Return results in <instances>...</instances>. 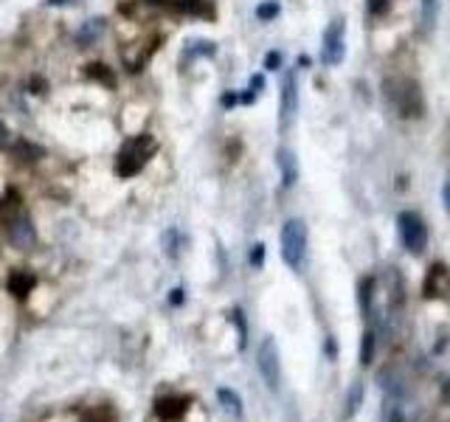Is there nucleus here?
I'll return each instance as SVG.
<instances>
[{"mask_svg": "<svg viewBox=\"0 0 450 422\" xmlns=\"http://www.w3.org/2000/svg\"><path fill=\"white\" fill-rule=\"evenodd\" d=\"M360 403H363V383H355V386L349 389V394H346V411H343V416H346V419L355 416L357 408H360Z\"/></svg>", "mask_w": 450, "mask_h": 422, "instance_id": "nucleus-16", "label": "nucleus"}, {"mask_svg": "<svg viewBox=\"0 0 450 422\" xmlns=\"http://www.w3.org/2000/svg\"><path fill=\"white\" fill-rule=\"evenodd\" d=\"M374 343H378V338H374V332L368 329L360 341V364L363 366H371V361H374Z\"/></svg>", "mask_w": 450, "mask_h": 422, "instance_id": "nucleus-18", "label": "nucleus"}, {"mask_svg": "<svg viewBox=\"0 0 450 422\" xmlns=\"http://www.w3.org/2000/svg\"><path fill=\"white\" fill-rule=\"evenodd\" d=\"M189 411V400L186 397H161L158 403H155V416L161 419V422H178V419H183V414Z\"/></svg>", "mask_w": 450, "mask_h": 422, "instance_id": "nucleus-9", "label": "nucleus"}, {"mask_svg": "<svg viewBox=\"0 0 450 422\" xmlns=\"http://www.w3.org/2000/svg\"><path fill=\"white\" fill-rule=\"evenodd\" d=\"M262 262H265V245L256 242L254 251H251V265H254V267H262Z\"/></svg>", "mask_w": 450, "mask_h": 422, "instance_id": "nucleus-25", "label": "nucleus"}, {"mask_svg": "<svg viewBox=\"0 0 450 422\" xmlns=\"http://www.w3.org/2000/svg\"><path fill=\"white\" fill-rule=\"evenodd\" d=\"M279 245H281V259L287 267L293 270H302L304 267V259H307V226L304 220H287L281 226V234H279Z\"/></svg>", "mask_w": 450, "mask_h": 422, "instance_id": "nucleus-1", "label": "nucleus"}, {"mask_svg": "<svg viewBox=\"0 0 450 422\" xmlns=\"http://www.w3.org/2000/svg\"><path fill=\"white\" fill-rule=\"evenodd\" d=\"M371 290H374V279L366 276L360 285H357V302H360V307H363L366 315H368V310H371Z\"/></svg>", "mask_w": 450, "mask_h": 422, "instance_id": "nucleus-17", "label": "nucleus"}, {"mask_svg": "<svg viewBox=\"0 0 450 422\" xmlns=\"http://www.w3.org/2000/svg\"><path fill=\"white\" fill-rule=\"evenodd\" d=\"M169 304H175V307L183 304V290H180V288H175V290L169 293Z\"/></svg>", "mask_w": 450, "mask_h": 422, "instance_id": "nucleus-31", "label": "nucleus"}, {"mask_svg": "<svg viewBox=\"0 0 450 422\" xmlns=\"http://www.w3.org/2000/svg\"><path fill=\"white\" fill-rule=\"evenodd\" d=\"M335 352H338V349H335V341H332V335H329V338H327V355L335 358Z\"/></svg>", "mask_w": 450, "mask_h": 422, "instance_id": "nucleus-33", "label": "nucleus"}, {"mask_svg": "<svg viewBox=\"0 0 450 422\" xmlns=\"http://www.w3.org/2000/svg\"><path fill=\"white\" fill-rule=\"evenodd\" d=\"M442 203H444V211L450 214V180L442 186Z\"/></svg>", "mask_w": 450, "mask_h": 422, "instance_id": "nucleus-29", "label": "nucleus"}, {"mask_svg": "<svg viewBox=\"0 0 450 422\" xmlns=\"http://www.w3.org/2000/svg\"><path fill=\"white\" fill-rule=\"evenodd\" d=\"M12 144V138H9V130H6V124L3 121H0V150H3V147H9Z\"/></svg>", "mask_w": 450, "mask_h": 422, "instance_id": "nucleus-28", "label": "nucleus"}, {"mask_svg": "<svg viewBox=\"0 0 450 422\" xmlns=\"http://www.w3.org/2000/svg\"><path fill=\"white\" fill-rule=\"evenodd\" d=\"M34 285H37L34 273H26V270L12 273V279H9V290H12L17 299H26V296L31 293V288H34Z\"/></svg>", "mask_w": 450, "mask_h": 422, "instance_id": "nucleus-11", "label": "nucleus"}, {"mask_svg": "<svg viewBox=\"0 0 450 422\" xmlns=\"http://www.w3.org/2000/svg\"><path fill=\"white\" fill-rule=\"evenodd\" d=\"M389 96L403 118H417L422 113V93L419 85L411 79H394L389 82Z\"/></svg>", "mask_w": 450, "mask_h": 422, "instance_id": "nucleus-3", "label": "nucleus"}, {"mask_svg": "<svg viewBox=\"0 0 450 422\" xmlns=\"http://www.w3.org/2000/svg\"><path fill=\"white\" fill-rule=\"evenodd\" d=\"M419 15H422L425 31H433L439 20V0H419Z\"/></svg>", "mask_w": 450, "mask_h": 422, "instance_id": "nucleus-15", "label": "nucleus"}, {"mask_svg": "<svg viewBox=\"0 0 450 422\" xmlns=\"http://www.w3.org/2000/svg\"><path fill=\"white\" fill-rule=\"evenodd\" d=\"M88 74H91L96 82L107 85V88H113V85H116V77H113L110 70H107V65H91V68H88Z\"/></svg>", "mask_w": 450, "mask_h": 422, "instance_id": "nucleus-20", "label": "nucleus"}, {"mask_svg": "<svg viewBox=\"0 0 450 422\" xmlns=\"http://www.w3.org/2000/svg\"><path fill=\"white\" fill-rule=\"evenodd\" d=\"M442 400L450 403V380H444V386H442Z\"/></svg>", "mask_w": 450, "mask_h": 422, "instance_id": "nucleus-34", "label": "nucleus"}, {"mask_svg": "<svg viewBox=\"0 0 450 422\" xmlns=\"http://www.w3.org/2000/svg\"><path fill=\"white\" fill-rule=\"evenodd\" d=\"M102 31H104V20H102V17H93V20L82 23V29L77 31V42H79V45H91V42L99 40Z\"/></svg>", "mask_w": 450, "mask_h": 422, "instance_id": "nucleus-13", "label": "nucleus"}, {"mask_svg": "<svg viewBox=\"0 0 450 422\" xmlns=\"http://www.w3.org/2000/svg\"><path fill=\"white\" fill-rule=\"evenodd\" d=\"M180 6H183L189 15H208V9L203 6V0H180Z\"/></svg>", "mask_w": 450, "mask_h": 422, "instance_id": "nucleus-24", "label": "nucleus"}, {"mask_svg": "<svg viewBox=\"0 0 450 422\" xmlns=\"http://www.w3.org/2000/svg\"><path fill=\"white\" fill-rule=\"evenodd\" d=\"M389 9V0H368V12L371 15H383Z\"/></svg>", "mask_w": 450, "mask_h": 422, "instance_id": "nucleus-27", "label": "nucleus"}, {"mask_svg": "<svg viewBox=\"0 0 450 422\" xmlns=\"http://www.w3.org/2000/svg\"><path fill=\"white\" fill-rule=\"evenodd\" d=\"M178 245H180V234H178V228L166 231V234H164V253H166V256H178Z\"/></svg>", "mask_w": 450, "mask_h": 422, "instance_id": "nucleus-21", "label": "nucleus"}, {"mask_svg": "<svg viewBox=\"0 0 450 422\" xmlns=\"http://www.w3.org/2000/svg\"><path fill=\"white\" fill-rule=\"evenodd\" d=\"M231 318H234L237 332H240V349H245V346H248V324H245L242 310H234V313H231Z\"/></svg>", "mask_w": 450, "mask_h": 422, "instance_id": "nucleus-22", "label": "nucleus"}, {"mask_svg": "<svg viewBox=\"0 0 450 422\" xmlns=\"http://www.w3.org/2000/svg\"><path fill=\"white\" fill-rule=\"evenodd\" d=\"M240 102V96L237 93H228V96H222V107H234Z\"/></svg>", "mask_w": 450, "mask_h": 422, "instance_id": "nucleus-32", "label": "nucleus"}, {"mask_svg": "<svg viewBox=\"0 0 450 422\" xmlns=\"http://www.w3.org/2000/svg\"><path fill=\"white\" fill-rule=\"evenodd\" d=\"M279 169H281V186L284 189H290V186H295V180H298V161H295V155L290 153V150H279Z\"/></svg>", "mask_w": 450, "mask_h": 422, "instance_id": "nucleus-10", "label": "nucleus"}, {"mask_svg": "<svg viewBox=\"0 0 450 422\" xmlns=\"http://www.w3.org/2000/svg\"><path fill=\"white\" fill-rule=\"evenodd\" d=\"M389 422H405V419H403L400 411H391V414H389Z\"/></svg>", "mask_w": 450, "mask_h": 422, "instance_id": "nucleus-35", "label": "nucleus"}, {"mask_svg": "<svg viewBox=\"0 0 450 422\" xmlns=\"http://www.w3.org/2000/svg\"><path fill=\"white\" fill-rule=\"evenodd\" d=\"M262 88H265V77H262V74H256V77H251V91H254V93H259Z\"/></svg>", "mask_w": 450, "mask_h": 422, "instance_id": "nucleus-30", "label": "nucleus"}, {"mask_svg": "<svg viewBox=\"0 0 450 422\" xmlns=\"http://www.w3.org/2000/svg\"><path fill=\"white\" fill-rule=\"evenodd\" d=\"M256 364H259V372H262V380L267 383V389L276 391L279 383H281V361H279V346H276L273 338H265L262 341Z\"/></svg>", "mask_w": 450, "mask_h": 422, "instance_id": "nucleus-6", "label": "nucleus"}, {"mask_svg": "<svg viewBox=\"0 0 450 422\" xmlns=\"http://www.w3.org/2000/svg\"><path fill=\"white\" fill-rule=\"evenodd\" d=\"M217 400L222 403V411L228 416H242V400L231 389H217Z\"/></svg>", "mask_w": 450, "mask_h": 422, "instance_id": "nucleus-14", "label": "nucleus"}, {"mask_svg": "<svg viewBox=\"0 0 450 422\" xmlns=\"http://www.w3.org/2000/svg\"><path fill=\"white\" fill-rule=\"evenodd\" d=\"M346 56V20L335 17L327 31H324V42H321V62L324 65H341Z\"/></svg>", "mask_w": 450, "mask_h": 422, "instance_id": "nucleus-5", "label": "nucleus"}, {"mask_svg": "<svg viewBox=\"0 0 450 422\" xmlns=\"http://www.w3.org/2000/svg\"><path fill=\"white\" fill-rule=\"evenodd\" d=\"M450 296V270L444 265H433L425 279V299H442Z\"/></svg>", "mask_w": 450, "mask_h": 422, "instance_id": "nucleus-8", "label": "nucleus"}, {"mask_svg": "<svg viewBox=\"0 0 450 422\" xmlns=\"http://www.w3.org/2000/svg\"><path fill=\"white\" fill-rule=\"evenodd\" d=\"M12 242L20 245V248H29L34 242V228H31L29 217H20L17 223L12 220Z\"/></svg>", "mask_w": 450, "mask_h": 422, "instance_id": "nucleus-12", "label": "nucleus"}, {"mask_svg": "<svg viewBox=\"0 0 450 422\" xmlns=\"http://www.w3.org/2000/svg\"><path fill=\"white\" fill-rule=\"evenodd\" d=\"M12 153L17 155V158H23V161H34L37 155H42V150L37 147V144H29V141H15V147H12Z\"/></svg>", "mask_w": 450, "mask_h": 422, "instance_id": "nucleus-19", "label": "nucleus"}, {"mask_svg": "<svg viewBox=\"0 0 450 422\" xmlns=\"http://www.w3.org/2000/svg\"><path fill=\"white\" fill-rule=\"evenodd\" d=\"M397 231H400V242L405 245L408 253L419 256L428 245V228L422 223V217L417 214V211H403V214L397 217Z\"/></svg>", "mask_w": 450, "mask_h": 422, "instance_id": "nucleus-4", "label": "nucleus"}, {"mask_svg": "<svg viewBox=\"0 0 450 422\" xmlns=\"http://www.w3.org/2000/svg\"><path fill=\"white\" fill-rule=\"evenodd\" d=\"M149 3H155V6H158V3H164V0H149Z\"/></svg>", "mask_w": 450, "mask_h": 422, "instance_id": "nucleus-37", "label": "nucleus"}, {"mask_svg": "<svg viewBox=\"0 0 450 422\" xmlns=\"http://www.w3.org/2000/svg\"><path fill=\"white\" fill-rule=\"evenodd\" d=\"M279 15V3H262L259 9H256V17L262 20V23H267V20H273Z\"/></svg>", "mask_w": 450, "mask_h": 422, "instance_id": "nucleus-23", "label": "nucleus"}, {"mask_svg": "<svg viewBox=\"0 0 450 422\" xmlns=\"http://www.w3.org/2000/svg\"><path fill=\"white\" fill-rule=\"evenodd\" d=\"M298 113V79H295V70H287L284 79H281V99H279V127L287 130L295 121Z\"/></svg>", "mask_w": 450, "mask_h": 422, "instance_id": "nucleus-7", "label": "nucleus"}, {"mask_svg": "<svg viewBox=\"0 0 450 422\" xmlns=\"http://www.w3.org/2000/svg\"><path fill=\"white\" fill-rule=\"evenodd\" d=\"M265 68H267V70H279V68H281V54H279V51H270V54L265 56Z\"/></svg>", "mask_w": 450, "mask_h": 422, "instance_id": "nucleus-26", "label": "nucleus"}, {"mask_svg": "<svg viewBox=\"0 0 450 422\" xmlns=\"http://www.w3.org/2000/svg\"><path fill=\"white\" fill-rule=\"evenodd\" d=\"M70 0H48V6H68Z\"/></svg>", "mask_w": 450, "mask_h": 422, "instance_id": "nucleus-36", "label": "nucleus"}, {"mask_svg": "<svg viewBox=\"0 0 450 422\" xmlns=\"http://www.w3.org/2000/svg\"><path fill=\"white\" fill-rule=\"evenodd\" d=\"M149 153H153V138H149V135L130 138L127 144L118 150V155H116V175L118 178H135L146 166Z\"/></svg>", "mask_w": 450, "mask_h": 422, "instance_id": "nucleus-2", "label": "nucleus"}]
</instances>
